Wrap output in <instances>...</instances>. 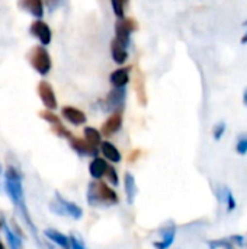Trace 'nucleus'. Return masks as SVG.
I'll return each instance as SVG.
<instances>
[{
	"label": "nucleus",
	"instance_id": "obj_1",
	"mask_svg": "<svg viewBox=\"0 0 247 249\" xmlns=\"http://www.w3.org/2000/svg\"><path fill=\"white\" fill-rule=\"evenodd\" d=\"M4 190L6 194L9 196L12 204L20 214L25 226L31 233L36 232V228L33 226L32 217L29 214V210L25 203V196H23V184H22V174L15 168V166H7L4 171Z\"/></svg>",
	"mask_w": 247,
	"mask_h": 249
},
{
	"label": "nucleus",
	"instance_id": "obj_2",
	"mask_svg": "<svg viewBox=\"0 0 247 249\" xmlns=\"http://www.w3.org/2000/svg\"><path fill=\"white\" fill-rule=\"evenodd\" d=\"M86 198L92 207H111L119 203L116 191L103 181H92L87 187Z\"/></svg>",
	"mask_w": 247,
	"mask_h": 249
},
{
	"label": "nucleus",
	"instance_id": "obj_3",
	"mask_svg": "<svg viewBox=\"0 0 247 249\" xmlns=\"http://www.w3.org/2000/svg\"><path fill=\"white\" fill-rule=\"evenodd\" d=\"M48 207L55 216H67L74 220H80L83 217V209L74 201L64 198L58 191L54 193V201H51Z\"/></svg>",
	"mask_w": 247,
	"mask_h": 249
},
{
	"label": "nucleus",
	"instance_id": "obj_4",
	"mask_svg": "<svg viewBox=\"0 0 247 249\" xmlns=\"http://www.w3.org/2000/svg\"><path fill=\"white\" fill-rule=\"evenodd\" d=\"M28 60L32 66V69L41 74V76H47L51 70V57L49 53L47 51V48L44 45H35L29 50L28 53Z\"/></svg>",
	"mask_w": 247,
	"mask_h": 249
},
{
	"label": "nucleus",
	"instance_id": "obj_5",
	"mask_svg": "<svg viewBox=\"0 0 247 249\" xmlns=\"http://www.w3.org/2000/svg\"><path fill=\"white\" fill-rule=\"evenodd\" d=\"M138 29V23L132 18H122L118 19L115 23V39L121 42L124 47H128L130 44V35L131 32Z\"/></svg>",
	"mask_w": 247,
	"mask_h": 249
},
{
	"label": "nucleus",
	"instance_id": "obj_6",
	"mask_svg": "<svg viewBox=\"0 0 247 249\" xmlns=\"http://www.w3.org/2000/svg\"><path fill=\"white\" fill-rule=\"evenodd\" d=\"M127 99L125 88H114L105 98V109L109 112H122Z\"/></svg>",
	"mask_w": 247,
	"mask_h": 249
},
{
	"label": "nucleus",
	"instance_id": "obj_7",
	"mask_svg": "<svg viewBox=\"0 0 247 249\" xmlns=\"http://www.w3.org/2000/svg\"><path fill=\"white\" fill-rule=\"evenodd\" d=\"M38 95H39V99H41V102L44 104L45 109H49V111L57 109L58 102H57L54 89H52V86H51L48 82L41 80V82L38 83Z\"/></svg>",
	"mask_w": 247,
	"mask_h": 249
},
{
	"label": "nucleus",
	"instance_id": "obj_8",
	"mask_svg": "<svg viewBox=\"0 0 247 249\" xmlns=\"http://www.w3.org/2000/svg\"><path fill=\"white\" fill-rule=\"evenodd\" d=\"M29 32L32 36H35L42 45H48L51 42L52 34H51V28L41 19H36L35 22L31 23L29 26Z\"/></svg>",
	"mask_w": 247,
	"mask_h": 249
},
{
	"label": "nucleus",
	"instance_id": "obj_9",
	"mask_svg": "<svg viewBox=\"0 0 247 249\" xmlns=\"http://www.w3.org/2000/svg\"><path fill=\"white\" fill-rule=\"evenodd\" d=\"M70 147L79 155V156H90V158H98L99 147L87 143L84 139L80 137H71L70 140Z\"/></svg>",
	"mask_w": 247,
	"mask_h": 249
},
{
	"label": "nucleus",
	"instance_id": "obj_10",
	"mask_svg": "<svg viewBox=\"0 0 247 249\" xmlns=\"http://www.w3.org/2000/svg\"><path fill=\"white\" fill-rule=\"evenodd\" d=\"M160 233V241L153 242V247L156 249H169L176 238V226L173 223H170L169 226H165L159 231Z\"/></svg>",
	"mask_w": 247,
	"mask_h": 249
},
{
	"label": "nucleus",
	"instance_id": "obj_11",
	"mask_svg": "<svg viewBox=\"0 0 247 249\" xmlns=\"http://www.w3.org/2000/svg\"><path fill=\"white\" fill-rule=\"evenodd\" d=\"M122 128V112H112L111 117L102 124L100 134L105 137H111Z\"/></svg>",
	"mask_w": 247,
	"mask_h": 249
},
{
	"label": "nucleus",
	"instance_id": "obj_12",
	"mask_svg": "<svg viewBox=\"0 0 247 249\" xmlns=\"http://www.w3.org/2000/svg\"><path fill=\"white\" fill-rule=\"evenodd\" d=\"M61 115L66 121H68L73 125H82L86 123V114L80 111L79 108L74 107H63L61 108Z\"/></svg>",
	"mask_w": 247,
	"mask_h": 249
},
{
	"label": "nucleus",
	"instance_id": "obj_13",
	"mask_svg": "<svg viewBox=\"0 0 247 249\" xmlns=\"http://www.w3.org/2000/svg\"><path fill=\"white\" fill-rule=\"evenodd\" d=\"M42 235H44V238H47L48 241H51L52 244H55L57 247H60L61 249H70L68 236L64 235L63 232H60L57 229H52V228H48V229H44Z\"/></svg>",
	"mask_w": 247,
	"mask_h": 249
},
{
	"label": "nucleus",
	"instance_id": "obj_14",
	"mask_svg": "<svg viewBox=\"0 0 247 249\" xmlns=\"http://www.w3.org/2000/svg\"><path fill=\"white\" fill-rule=\"evenodd\" d=\"M99 150L102 153V156L105 158V160H109L112 163H119L122 160V155L118 150V147L115 144H112L111 142H102L99 144Z\"/></svg>",
	"mask_w": 247,
	"mask_h": 249
},
{
	"label": "nucleus",
	"instance_id": "obj_15",
	"mask_svg": "<svg viewBox=\"0 0 247 249\" xmlns=\"http://www.w3.org/2000/svg\"><path fill=\"white\" fill-rule=\"evenodd\" d=\"M17 6L38 19L44 16V0H19Z\"/></svg>",
	"mask_w": 247,
	"mask_h": 249
},
{
	"label": "nucleus",
	"instance_id": "obj_16",
	"mask_svg": "<svg viewBox=\"0 0 247 249\" xmlns=\"http://www.w3.org/2000/svg\"><path fill=\"white\" fill-rule=\"evenodd\" d=\"M108 168V162L103 158H93L89 163V174L95 181H100L105 177Z\"/></svg>",
	"mask_w": 247,
	"mask_h": 249
},
{
	"label": "nucleus",
	"instance_id": "obj_17",
	"mask_svg": "<svg viewBox=\"0 0 247 249\" xmlns=\"http://www.w3.org/2000/svg\"><path fill=\"white\" fill-rule=\"evenodd\" d=\"M1 220V229L4 232V236H6V241H7V245L9 249H23L22 245V238L6 223L4 219H0Z\"/></svg>",
	"mask_w": 247,
	"mask_h": 249
},
{
	"label": "nucleus",
	"instance_id": "obj_18",
	"mask_svg": "<svg viewBox=\"0 0 247 249\" xmlns=\"http://www.w3.org/2000/svg\"><path fill=\"white\" fill-rule=\"evenodd\" d=\"M124 188H125V196H127V203L128 204H134L135 197L138 194V187L135 182V178L131 172H125L124 177Z\"/></svg>",
	"mask_w": 247,
	"mask_h": 249
},
{
	"label": "nucleus",
	"instance_id": "obj_19",
	"mask_svg": "<svg viewBox=\"0 0 247 249\" xmlns=\"http://www.w3.org/2000/svg\"><path fill=\"white\" fill-rule=\"evenodd\" d=\"M109 80L114 88H125L130 82V69L128 67L116 69L115 71L111 73Z\"/></svg>",
	"mask_w": 247,
	"mask_h": 249
},
{
	"label": "nucleus",
	"instance_id": "obj_20",
	"mask_svg": "<svg viewBox=\"0 0 247 249\" xmlns=\"http://www.w3.org/2000/svg\"><path fill=\"white\" fill-rule=\"evenodd\" d=\"M111 54L112 58L116 64H124L128 58V53H127V47H124L121 42H118L115 38L111 42Z\"/></svg>",
	"mask_w": 247,
	"mask_h": 249
},
{
	"label": "nucleus",
	"instance_id": "obj_21",
	"mask_svg": "<svg viewBox=\"0 0 247 249\" xmlns=\"http://www.w3.org/2000/svg\"><path fill=\"white\" fill-rule=\"evenodd\" d=\"M135 90H137V96H138V102L141 105L147 104V95H146V88H144V79L140 70H137V76H135Z\"/></svg>",
	"mask_w": 247,
	"mask_h": 249
},
{
	"label": "nucleus",
	"instance_id": "obj_22",
	"mask_svg": "<svg viewBox=\"0 0 247 249\" xmlns=\"http://www.w3.org/2000/svg\"><path fill=\"white\" fill-rule=\"evenodd\" d=\"M83 134H84V140L87 143L96 146V147H99V144L102 143V134L95 127H86L84 131H83Z\"/></svg>",
	"mask_w": 247,
	"mask_h": 249
},
{
	"label": "nucleus",
	"instance_id": "obj_23",
	"mask_svg": "<svg viewBox=\"0 0 247 249\" xmlns=\"http://www.w3.org/2000/svg\"><path fill=\"white\" fill-rule=\"evenodd\" d=\"M223 193H224L223 203L227 204V212H229V213L234 212L236 207H237V201H236V198H234V196H233V191H231L229 187H224V191H223Z\"/></svg>",
	"mask_w": 247,
	"mask_h": 249
},
{
	"label": "nucleus",
	"instance_id": "obj_24",
	"mask_svg": "<svg viewBox=\"0 0 247 249\" xmlns=\"http://www.w3.org/2000/svg\"><path fill=\"white\" fill-rule=\"evenodd\" d=\"M103 178H106V182H109L112 187H116V185L119 184L118 172H116V169H115L112 165H108V168H106V172H105V177H103Z\"/></svg>",
	"mask_w": 247,
	"mask_h": 249
},
{
	"label": "nucleus",
	"instance_id": "obj_25",
	"mask_svg": "<svg viewBox=\"0 0 247 249\" xmlns=\"http://www.w3.org/2000/svg\"><path fill=\"white\" fill-rule=\"evenodd\" d=\"M112 3V9H114V13L118 19H122L124 18V13H125V4L128 3V0H111Z\"/></svg>",
	"mask_w": 247,
	"mask_h": 249
},
{
	"label": "nucleus",
	"instance_id": "obj_26",
	"mask_svg": "<svg viewBox=\"0 0 247 249\" xmlns=\"http://www.w3.org/2000/svg\"><path fill=\"white\" fill-rule=\"evenodd\" d=\"M39 117H41L44 121L49 123L51 125L61 123V121H60V117H58L57 114H54V111H49V109H44V111H41V112H39Z\"/></svg>",
	"mask_w": 247,
	"mask_h": 249
},
{
	"label": "nucleus",
	"instance_id": "obj_27",
	"mask_svg": "<svg viewBox=\"0 0 247 249\" xmlns=\"http://www.w3.org/2000/svg\"><path fill=\"white\" fill-rule=\"evenodd\" d=\"M51 131L55 134V136H58V137H63V139H71L73 136H71V133L61 124V123H58V124H54V125H51Z\"/></svg>",
	"mask_w": 247,
	"mask_h": 249
},
{
	"label": "nucleus",
	"instance_id": "obj_28",
	"mask_svg": "<svg viewBox=\"0 0 247 249\" xmlns=\"http://www.w3.org/2000/svg\"><path fill=\"white\" fill-rule=\"evenodd\" d=\"M236 152L240 156L247 155V133H243L242 136H239L237 143H236Z\"/></svg>",
	"mask_w": 247,
	"mask_h": 249
},
{
	"label": "nucleus",
	"instance_id": "obj_29",
	"mask_svg": "<svg viewBox=\"0 0 247 249\" xmlns=\"http://www.w3.org/2000/svg\"><path fill=\"white\" fill-rule=\"evenodd\" d=\"M68 242H70V249H86L84 242L76 233L68 235Z\"/></svg>",
	"mask_w": 247,
	"mask_h": 249
},
{
	"label": "nucleus",
	"instance_id": "obj_30",
	"mask_svg": "<svg viewBox=\"0 0 247 249\" xmlns=\"http://www.w3.org/2000/svg\"><path fill=\"white\" fill-rule=\"evenodd\" d=\"M226 128H227V125H226V123H218L215 127H214V130H213V136H214V140H217V142H220L221 139H223V136H224V133H226Z\"/></svg>",
	"mask_w": 247,
	"mask_h": 249
},
{
	"label": "nucleus",
	"instance_id": "obj_31",
	"mask_svg": "<svg viewBox=\"0 0 247 249\" xmlns=\"http://www.w3.org/2000/svg\"><path fill=\"white\" fill-rule=\"evenodd\" d=\"M229 241L236 247H245V238L242 235H233L229 238Z\"/></svg>",
	"mask_w": 247,
	"mask_h": 249
},
{
	"label": "nucleus",
	"instance_id": "obj_32",
	"mask_svg": "<svg viewBox=\"0 0 247 249\" xmlns=\"http://www.w3.org/2000/svg\"><path fill=\"white\" fill-rule=\"evenodd\" d=\"M60 3H61V0H44V4H47L48 10H54Z\"/></svg>",
	"mask_w": 247,
	"mask_h": 249
},
{
	"label": "nucleus",
	"instance_id": "obj_33",
	"mask_svg": "<svg viewBox=\"0 0 247 249\" xmlns=\"http://www.w3.org/2000/svg\"><path fill=\"white\" fill-rule=\"evenodd\" d=\"M243 104L247 107V88L245 89V93H243Z\"/></svg>",
	"mask_w": 247,
	"mask_h": 249
},
{
	"label": "nucleus",
	"instance_id": "obj_34",
	"mask_svg": "<svg viewBox=\"0 0 247 249\" xmlns=\"http://www.w3.org/2000/svg\"><path fill=\"white\" fill-rule=\"evenodd\" d=\"M242 44H247V32L243 35V38H242Z\"/></svg>",
	"mask_w": 247,
	"mask_h": 249
},
{
	"label": "nucleus",
	"instance_id": "obj_35",
	"mask_svg": "<svg viewBox=\"0 0 247 249\" xmlns=\"http://www.w3.org/2000/svg\"><path fill=\"white\" fill-rule=\"evenodd\" d=\"M0 249H6V248H4V245H3L1 242H0Z\"/></svg>",
	"mask_w": 247,
	"mask_h": 249
},
{
	"label": "nucleus",
	"instance_id": "obj_36",
	"mask_svg": "<svg viewBox=\"0 0 247 249\" xmlns=\"http://www.w3.org/2000/svg\"><path fill=\"white\" fill-rule=\"evenodd\" d=\"M0 178H1V163H0Z\"/></svg>",
	"mask_w": 247,
	"mask_h": 249
},
{
	"label": "nucleus",
	"instance_id": "obj_37",
	"mask_svg": "<svg viewBox=\"0 0 247 249\" xmlns=\"http://www.w3.org/2000/svg\"><path fill=\"white\" fill-rule=\"evenodd\" d=\"M0 231H1V220H0Z\"/></svg>",
	"mask_w": 247,
	"mask_h": 249
},
{
	"label": "nucleus",
	"instance_id": "obj_38",
	"mask_svg": "<svg viewBox=\"0 0 247 249\" xmlns=\"http://www.w3.org/2000/svg\"><path fill=\"white\" fill-rule=\"evenodd\" d=\"M243 25H245V26H247V20H246V22H245V23H243Z\"/></svg>",
	"mask_w": 247,
	"mask_h": 249
}]
</instances>
